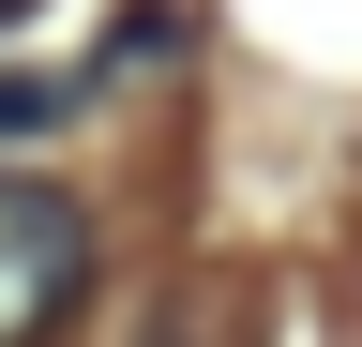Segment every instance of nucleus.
<instances>
[{
	"label": "nucleus",
	"instance_id": "nucleus-3",
	"mask_svg": "<svg viewBox=\"0 0 362 347\" xmlns=\"http://www.w3.org/2000/svg\"><path fill=\"white\" fill-rule=\"evenodd\" d=\"M76 91H61V76H0V151H16V136H45V121H61Z\"/></svg>",
	"mask_w": 362,
	"mask_h": 347
},
{
	"label": "nucleus",
	"instance_id": "nucleus-4",
	"mask_svg": "<svg viewBox=\"0 0 362 347\" xmlns=\"http://www.w3.org/2000/svg\"><path fill=\"white\" fill-rule=\"evenodd\" d=\"M0 16H30V0H0Z\"/></svg>",
	"mask_w": 362,
	"mask_h": 347
},
{
	"label": "nucleus",
	"instance_id": "nucleus-2",
	"mask_svg": "<svg viewBox=\"0 0 362 347\" xmlns=\"http://www.w3.org/2000/svg\"><path fill=\"white\" fill-rule=\"evenodd\" d=\"M151 347H257V287H242V272H211V287H181L166 317H151Z\"/></svg>",
	"mask_w": 362,
	"mask_h": 347
},
{
	"label": "nucleus",
	"instance_id": "nucleus-1",
	"mask_svg": "<svg viewBox=\"0 0 362 347\" xmlns=\"http://www.w3.org/2000/svg\"><path fill=\"white\" fill-rule=\"evenodd\" d=\"M90 302V211L61 182H16L0 166V347H45Z\"/></svg>",
	"mask_w": 362,
	"mask_h": 347
}]
</instances>
